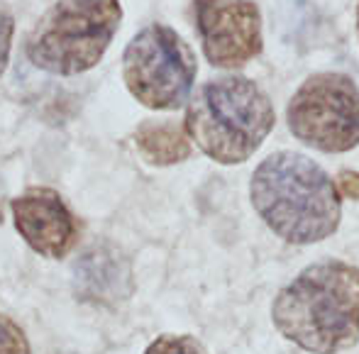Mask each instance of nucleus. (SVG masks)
Here are the masks:
<instances>
[{
	"label": "nucleus",
	"mask_w": 359,
	"mask_h": 354,
	"mask_svg": "<svg viewBox=\"0 0 359 354\" xmlns=\"http://www.w3.org/2000/svg\"><path fill=\"white\" fill-rule=\"evenodd\" d=\"M0 354H29L25 332L5 315H0Z\"/></svg>",
	"instance_id": "nucleus-12"
},
{
	"label": "nucleus",
	"mask_w": 359,
	"mask_h": 354,
	"mask_svg": "<svg viewBox=\"0 0 359 354\" xmlns=\"http://www.w3.org/2000/svg\"><path fill=\"white\" fill-rule=\"evenodd\" d=\"M13 34H15V20L5 10H0V76L8 69L10 49H13Z\"/></svg>",
	"instance_id": "nucleus-13"
},
{
	"label": "nucleus",
	"mask_w": 359,
	"mask_h": 354,
	"mask_svg": "<svg viewBox=\"0 0 359 354\" xmlns=\"http://www.w3.org/2000/svg\"><path fill=\"white\" fill-rule=\"evenodd\" d=\"M133 291L130 269L113 250H90L76 264V296L86 303L113 306Z\"/></svg>",
	"instance_id": "nucleus-9"
},
{
	"label": "nucleus",
	"mask_w": 359,
	"mask_h": 354,
	"mask_svg": "<svg viewBox=\"0 0 359 354\" xmlns=\"http://www.w3.org/2000/svg\"><path fill=\"white\" fill-rule=\"evenodd\" d=\"M337 193L345 196V198L359 200V174L357 171H342L337 176Z\"/></svg>",
	"instance_id": "nucleus-14"
},
{
	"label": "nucleus",
	"mask_w": 359,
	"mask_h": 354,
	"mask_svg": "<svg viewBox=\"0 0 359 354\" xmlns=\"http://www.w3.org/2000/svg\"><path fill=\"white\" fill-rule=\"evenodd\" d=\"M269 95L245 76H220L203 83L189 100L184 132L217 164H242L274 130Z\"/></svg>",
	"instance_id": "nucleus-3"
},
{
	"label": "nucleus",
	"mask_w": 359,
	"mask_h": 354,
	"mask_svg": "<svg viewBox=\"0 0 359 354\" xmlns=\"http://www.w3.org/2000/svg\"><path fill=\"white\" fill-rule=\"evenodd\" d=\"M357 32H359V5H357Z\"/></svg>",
	"instance_id": "nucleus-15"
},
{
	"label": "nucleus",
	"mask_w": 359,
	"mask_h": 354,
	"mask_svg": "<svg viewBox=\"0 0 359 354\" xmlns=\"http://www.w3.org/2000/svg\"><path fill=\"white\" fill-rule=\"evenodd\" d=\"M135 144L144 161L154 166H171L191 156V139L184 128L169 120H147L135 132Z\"/></svg>",
	"instance_id": "nucleus-10"
},
{
	"label": "nucleus",
	"mask_w": 359,
	"mask_h": 354,
	"mask_svg": "<svg viewBox=\"0 0 359 354\" xmlns=\"http://www.w3.org/2000/svg\"><path fill=\"white\" fill-rule=\"evenodd\" d=\"M144 354H208V350L191 335H161Z\"/></svg>",
	"instance_id": "nucleus-11"
},
{
	"label": "nucleus",
	"mask_w": 359,
	"mask_h": 354,
	"mask_svg": "<svg viewBox=\"0 0 359 354\" xmlns=\"http://www.w3.org/2000/svg\"><path fill=\"white\" fill-rule=\"evenodd\" d=\"M252 205L274 235L313 245L340 225L342 196L320 166L298 151H274L252 174Z\"/></svg>",
	"instance_id": "nucleus-2"
},
{
	"label": "nucleus",
	"mask_w": 359,
	"mask_h": 354,
	"mask_svg": "<svg viewBox=\"0 0 359 354\" xmlns=\"http://www.w3.org/2000/svg\"><path fill=\"white\" fill-rule=\"evenodd\" d=\"M203 54L217 69H240L262 52V13L252 0H196Z\"/></svg>",
	"instance_id": "nucleus-7"
},
{
	"label": "nucleus",
	"mask_w": 359,
	"mask_h": 354,
	"mask_svg": "<svg viewBox=\"0 0 359 354\" xmlns=\"http://www.w3.org/2000/svg\"><path fill=\"white\" fill-rule=\"evenodd\" d=\"M120 22V0H57L32 25L25 54L47 74L79 76L100 64Z\"/></svg>",
	"instance_id": "nucleus-4"
},
{
	"label": "nucleus",
	"mask_w": 359,
	"mask_h": 354,
	"mask_svg": "<svg viewBox=\"0 0 359 354\" xmlns=\"http://www.w3.org/2000/svg\"><path fill=\"white\" fill-rule=\"evenodd\" d=\"M196 74L194 49L169 25H147L125 47V86L149 110L181 108L189 100Z\"/></svg>",
	"instance_id": "nucleus-5"
},
{
	"label": "nucleus",
	"mask_w": 359,
	"mask_h": 354,
	"mask_svg": "<svg viewBox=\"0 0 359 354\" xmlns=\"http://www.w3.org/2000/svg\"><path fill=\"white\" fill-rule=\"evenodd\" d=\"M286 340L311 354H337L359 342V269L337 259L306 266L271 308Z\"/></svg>",
	"instance_id": "nucleus-1"
},
{
	"label": "nucleus",
	"mask_w": 359,
	"mask_h": 354,
	"mask_svg": "<svg viewBox=\"0 0 359 354\" xmlns=\"http://www.w3.org/2000/svg\"><path fill=\"white\" fill-rule=\"evenodd\" d=\"M288 130L303 144L342 154L359 144V88L345 74H313L286 110Z\"/></svg>",
	"instance_id": "nucleus-6"
},
{
	"label": "nucleus",
	"mask_w": 359,
	"mask_h": 354,
	"mask_svg": "<svg viewBox=\"0 0 359 354\" xmlns=\"http://www.w3.org/2000/svg\"><path fill=\"white\" fill-rule=\"evenodd\" d=\"M15 227L37 254L62 259L76 245V220L62 196L52 189H27L10 203Z\"/></svg>",
	"instance_id": "nucleus-8"
}]
</instances>
